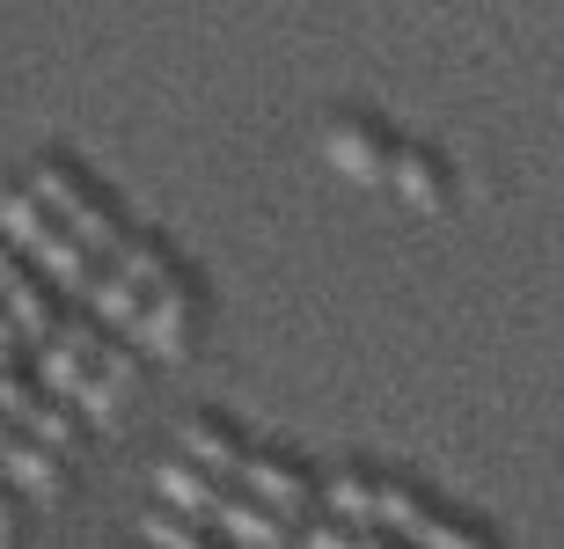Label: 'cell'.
Returning a JSON list of instances; mask_svg holds the SVG:
<instances>
[{
    "label": "cell",
    "instance_id": "1",
    "mask_svg": "<svg viewBox=\"0 0 564 549\" xmlns=\"http://www.w3.org/2000/svg\"><path fill=\"white\" fill-rule=\"evenodd\" d=\"M30 190H37L44 206H52V212L66 220V228H74V242H88L96 256H110V250H118V234H126V228H118V212L104 206V190L88 184L82 169H66V162H37Z\"/></svg>",
    "mask_w": 564,
    "mask_h": 549
},
{
    "label": "cell",
    "instance_id": "2",
    "mask_svg": "<svg viewBox=\"0 0 564 549\" xmlns=\"http://www.w3.org/2000/svg\"><path fill=\"white\" fill-rule=\"evenodd\" d=\"M0 418L15 425V432H30V440H44L52 454H74L82 447V425H74L66 396H52L30 374H8V366H0Z\"/></svg>",
    "mask_w": 564,
    "mask_h": 549
},
{
    "label": "cell",
    "instance_id": "3",
    "mask_svg": "<svg viewBox=\"0 0 564 549\" xmlns=\"http://www.w3.org/2000/svg\"><path fill=\"white\" fill-rule=\"evenodd\" d=\"M323 154H330V169L352 176V184H389L397 140H389L375 118H330V132H323Z\"/></svg>",
    "mask_w": 564,
    "mask_h": 549
},
{
    "label": "cell",
    "instance_id": "4",
    "mask_svg": "<svg viewBox=\"0 0 564 549\" xmlns=\"http://www.w3.org/2000/svg\"><path fill=\"white\" fill-rule=\"evenodd\" d=\"M191 330H198V294H191L184 278H162V286L147 294L140 322H132V338H140L147 352L176 360V352H191Z\"/></svg>",
    "mask_w": 564,
    "mask_h": 549
},
{
    "label": "cell",
    "instance_id": "5",
    "mask_svg": "<svg viewBox=\"0 0 564 549\" xmlns=\"http://www.w3.org/2000/svg\"><path fill=\"white\" fill-rule=\"evenodd\" d=\"M242 484H250V498H264L272 513H308V498H315V484H308V469L301 462H286V454H242V469H235Z\"/></svg>",
    "mask_w": 564,
    "mask_h": 549
},
{
    "label": "cell",
    "instance_id": "6",
    "mask_svg": "<svg viewBox=\"0 0 564 549\" xmlns=\"http://www.w3.org/2000/svg\"><path fill=\"white\" fill-rule=\"evenodd\" d=\"M0 476H15V491H30L37 506H52V498L66 491V454H52L44 440L15 432V440L0 447Z\"/></svg>",
    "mask_w": 564,
    "mask_h": 549
},
{
    "label": "cell",
    "instance_id": "7",
    "mask_svg": "<svg viewBox=\"0 0 564 549\" xmlns=\"http://www.w3.org/2000/svg\"><path fill=\"white\" fill-rule=\"evenodd\" d=\"M154 491H162V506L191 513V520H213V506L228 498V476H213V469H198L184 454V462H162V469H154Z\"/></svg>",
    "mask_w": 564,
    "mask_h": 549
},
{
    "label": "cell",
    "instance_id": "8",
    "mask_svg": "<svg viewBox=\"0 0 564 549\" xmlns=\"http://www.w3.org/2000/svg\"><path fill=\"white\" fill-rule=\"evenodd\" d=\"M389 184H397L403 206L447 212V162H440L433 147H397V162H389Z\"/></svg>",
    "mask_w": 564,
    "mask_h": 549
},
{
    "label": "cell",
    "instance_id": "9",
    "mask_svg": "<svg viewBox=\"0 0 564 549\" xmlns=\"http://www.w3.org/2000/svg\"><path fill=\"white\" fill-rule=\"evenodd\" d=\"M37 272L59 286V294H74V300H88V286H96V272H104V256L88 250V242H74V228H59L52 242L37 250Z\"/></svg>",
    "mask_w": 564,
    "mask_h": 549
},
{
    "label": "cell",
    "instance_id": "10",
    "mask_svg": "<svg viewBox=\"0 0 564 549\" xmlns=\"http://www.w3.org/2000/svg\"><path fill=\"white\" fill-rule=\"evenodd\" d=\"M0 300H8V316H15V338H22V344H44L52 330H59V308H52V278H37L30 264H22L15 286H0Z\"/></svg>",
    "mask_w": 564,
    "mask_h": 549
},
{
    "label": "cell",
    "instance_id": "11",
    "mask_svg": "<svg viewBox=\"0 0 564 549\" xmlns=\"http://www.w3.org/2000/svg\"><path fill=\"white\" fill-rule=\"evenodd\" d=\"M176 447H184L198 469H213V476H235V469H242V454H250V447H242V432H235L228 418H191L184 432H176Z\"/></svg>",
    "mask_w": 564,
    "mask_h": 549
},
{
    "label": "cell",
    "instance_id": "12",
    "mask_svg": "<svg viewBox=\"0 0 564 549\" xmlns=\"http://www.w3.org/2000/svg\"><path fill=\"white\" fill-rule=\"evenodd\" d=\"M66 220L52 206H44L37 190H8V198H0V234H8V242H15V250H30L37 256L44 242H52V234H59Z\"/></svg>",
    "mask_w": 564,
    "mask_h": 549
},
{
    "label": "cell",
    "instance_id": "13",
    "mask_svg": "<svg viewBox=\"0 0 564 549\" xmlns=\"http://www.w3.org/2000/svg\"><path fill=\"white\" fill-rule=\"evenodd\" d=\"M140 308H147V294L132 286L126 272H118V264H104V272H96V286H88V316L104 322V330H118V338H132Z\"/></svg>",
    "mask_w": 564,
    "mask_h": 549
},
{
    "label": "cell",
    "instance_id": "14",
    "mask_svg": "<svg viewBox=\"0 0 564 549\" xmlns=\"http://www.w3.org/2000/svg\"><path fill=\"white\" fill-rule=\"evenodd\" d=\"M403 542H411V549H499L484 528H469V520H455V513H440L433 498L403 520Z\"/></svg>",
    "mask_w": 564,
    "mask_h": 549
},
{
    "label": "cell",
    "instance_id": "15",
    "mask_svg": "<svg viewBox=\"0 0 564 549\" xmlns=\"http://www.w3.org/2000/svg\"><path fill=\"white\" fill-rule=\"evenodd\" d=\"M110 264L140 286V294H154L162 278H176V256H169L162 234H118V250H110Z\"/></svg>",
    "mask_w": 564,
    "mask_h": 549
},
{
    "label": "cell",
    "instance_id": "16",
    "mask_svg": "<svg viewBox=\"0 0 564 549\" xmlns=\"http://www.w3.org/2000/svg\"><path fill=\"white\" fill-rule=\"evenodd\" d=\"M330 513L337 520H359V528H381V476L375 469H337L330 476Z\"/></svg>",
    "mask_w": 564,
    "mask_h": 549
},
{
    "label": "cell",
    "instance_id": "17",
    "mask_svg": "<svg viewBox=\"0 0 564 549\" xmlns=\"http://www.w3.org/2000/svg\"><path fill=\"white\" fill-rule=\"evenodd\" d=\"M88 374H96V360H82L74 344H59V338H44V344H37V381L52 388V396L74 403V388H82Z\"/></svg>",
    "mask_w": 564,
    "mask_h": 549
},
{
    "label": "cell",
    "instance_id": "18",
    "mask_svg": "<svg viewBox=\"0 0 564 549\" xmlns=\"http://www.w3.org/2000/svg\"><path fill=\"white\" fill-rule=\"evenodd\" d=\"M301 549H389V528H359V520H323L308 528Z\"/></svg>",
    "mask_w": 564,
    "mask_h": 549
},
{
    "label": "cell",
    "instance_id": "19",
    "mask_svg": "<svg viewBox=\"0 0 564 549\" xmlns=\"http://www.w3.org/2000/svg\"><path fill=\"white\" fill-rule=\"evenodd\" d=\"M419 506H425V491L411 484V476H381V513H375V520H381L389 535H403V520H411Z\"/></svg>",
    "mask_w": 564,
    "mask_h": 549
},
{
    "label": "cell",
    "instance_id": "20",
    "mask_svg": "<svg viewBox=\"0 0 564 549\" xmlns=\"http://www.w3.org/2000/svg\"><path fill=\"white\" fill-rule=\"evenodd\" d=\"M74 403H82V418H96V425H110V418H118V388H110L104 374H88L82 388H74Z\"/></svg>",
    "mask_w": 564,
    "mask_h": 549
},
{
    "label": "cell",
    "instance_id": "21",
    "mask_svg": "<svg viewBox=\"0 0 564 549\" xmlns=\"http://www.w3.org/2000/svg\"><path fill=\"white\" fill-rule=\"evenodd\" d=\"M96 374H104L110 388H126V381L140 374V352H132V344H110V338H104V352H96Z\"/></svg>",
    "mask_w": 564,
    "mask_h": 549
},
{
    "label": "cell",
    "instance_id": "22",
    "mask_svg": "<svg viewBox=\"0 0 564 549\" xmlns=\"http://www.w3.org/2000/svg\"><path fill=\"white\" fill-rule=\"evenodd\" d=\"M15 520H22L15 498H0V549H15Z\"/></svg>",
    "mask_w": 564,
    "mask_h": 549
},
{
    "label": "cell",
    "instance_id": "23",
    "mask_svg": "<svg viewBox=\"0 0 564 549\" xmlns=\"http://www.w3.org/2000/svg\"><path fill=\"white\" fill-rule=\"evenodd\" d=\"M15 344H22V338H15V316H8V300H0V360H8Z\"/></svg>",
    "mask_w": 564,
    "mask_h": 549
},
{
    "label": "cell",
    "instance_id": "24",
    "mask_svg": "<svg viewBox=\"0 0 564 549\" xmlns=\"http://www.w3.org/2000/svg\"><path fill=\"white\" fill-rule=\"evenodd\" d=\"M22 278V256H8V234H0V286H15Z\"/></svg>",
    "mask_w": 564,
    "mask_h": 549
},
{
    "label": "cell",
    "instance_id": "25",
    "mask_svg": "<svg viewBox=\"0 0 564 549\" xmlns=\"http://www.w3.org/2000/svg\"><path fill=\"white\" fill-rule=\"evenodd\" d=\"M8 440H15V425H8V418H0V447H8Z\"/></svg>",
    "mask_w": 564,
    "mask_h": 549
}]
</instances>
